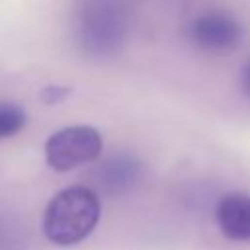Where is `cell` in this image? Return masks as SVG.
Wrapping results in <instances>:
<instances>
[{
    "label": "cell",
    "instance_id": "1",
    "mask_svg": "<svg viewBox=\"0 0 250 250\" xmlns=\"http://www.w3.org/2000/svg\"><path fill=\"white\" fill-rule=\"evenodd\" d=\"M100 219V199L86 186L61 189L47 205L43 217L45 236L59 246L84 240Z\"/></svg>",
    "mask_w": 250,
    "mask_h": 250
},
{
    "label": "cell",
    "instance_id": "2",
    "mask_svg": "<svg viewBox=\"0 0 250 250\" xmlns=\"http://www.w3.org/2000/svg\"><path fill=\"white\" fill-rule=\"evenodd\" d=\"M127 35L125 14L113 0H90L76 23V37L80 47L92 57H111L115 55Z\"/></svg>",
    "mask_w": 250,
    "mask_h": 250
},
{
    "label": "cell",
    "instance_id": "3",
    "mask_svg": "<svg viewBox=\"0 0 250 250\" xmlns=\"http://www.w3.org/2000/svg\"><path fill=\"white\" fill-rule=\"evenodd\" d=\"M102 152V135L88 125H72L53 133L45 143V160L57 172L92 162Z\"/></svg>",
    "mask_w": 250,
    "mask_h": 250
},
{
    "label": "cell",
    "instance_id": "4",
    "mask_svg": "<svg viewBox=\"0 0 250 250\" xmlns=\"http://www.w3.org/2000/svg\"><path fill=\"white\" fill-rule=\"evenodd\" d=\"M186 37L203 53L225 55L238 47L244 37V27L236 16L227 10H207L188 23Z\"/></svg>",
    "mask_w": 250,
    "mask_h": 250
},
{
    "label": "cell",
    "instance_id": "5",
    "mask_svg": "<svg viewBox=\"0 0 250 250\" xmlns=\"http://www.w3.org/2000/svg\"><path fill=\"white\" fill-rule=\"evenodd\" d=\"M217 223L221 232L236 242L250 240V195L229 193L217 203Z\"/></svg>",
    "mask_w": 250,
    "mask_h": 250
},
{
    "label": "cell",
    "instance_id": "6",
    "mask_svg": "<svg viewBox=\"0 0 250 250\" xmlns=\"http://www.w3.org/2000/svg\"><path fill=\"white\" fill-rule=\"evenodd\" d=\"M141 174V164L129 154H113L104 160L98 168V182L109 193H119L129 189Z\"/></svg>",
    "mask_w": 250,
    "mask_h": 250
},
{
    "label": "cell",
    "instance_id": "7",
    "mask_svg": "<svg viewBox=\"0 0 250 250\" xmlns=\"http://www.w3.org/2000/svg\"><path fill=\"white\" fill-rule=\"evenodd\" d=\"M25 109L12 102H0V139L14 137L25 127Z\"/></svg>",
    "mask_w": 250,
    "mask_h": 250
},
{
    "label": "cell",
    "instance_id": "8",
    "mask_svg": "<svg viewBox=\"0 0 250 250\" xmlns=\"http://www.w3.org/2000/svg\"><path fill=\"white\" fill-rule=\"evenodd\" d=\"M70 92H72V90L66 88V86H47V88L41 90L39 98L43 100V104H47V105H55V104L64 102V100L70 96Z\"/></svg>",
    "mask_w": 250,
    "mask_h": 250
},
{
    "label": "cell",
    "instance_id": "9",
    "mask_svg": "<svg viewBox=\"0 0 250 250\" xmlns=\"http://www.w3.org/2000/svg\"><path fill=\"white\" fill-rule=\"evenodd\" d=\"M240 88H242V92L250 98V61L244 64V68H242V72H240Z\"/></svg>",
    "mask_w": 250,
    "mask_h": 250
}]
</instances>
